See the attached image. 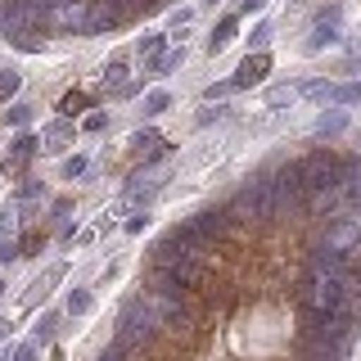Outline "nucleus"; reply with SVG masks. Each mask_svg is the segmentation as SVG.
<instances>
[{
    "instance_id": "nucleus-44",
    "label": "nucleus",
    "mask_w": 361,
    "mask_h": 361,
    "mask_svg": "<svg viewBox=\"0 0 361 361\" xmlns=\"http://www.w3.org/2000/svg\"><path fill=\"white\" fill-rule=\"evenodd\" d=\"M208 5H217V0H208Z\"/></svg>"
},
{
    "instance_id": "nucleus-5",
    "label": "nucleus",
    "mask_w": 361,
    "mask_h": 361,
    "mask_svg": "<svg viewBox=\"0 0 361 361\" xmlns=\"http://www.w3.org/2000/svg\"><path fill=\"white\" fill-rule=\"evenodd\" d=\"M298 167H302V180H307L312 199L343 190V185H338V154H334V149H312V154H302Z\"/></svg>"
},
{
    "instance_id": "nucleus-3",
    "label": "nucleus",
    "mask_w": 361,
    "mask_h": 361,
    "mask_svg": "<svg viewBox=\"0 0 361 361\" xmlns=\"http://www.w3.org/2000/svg\"><path fill=\"white\" fill-rule=\"evenodd\" d=\"M154 271L158 276H167V280H176L180 289H199L203 285V262L190 248H180L172 235H163V240H154Z\"/></svg>"
},
{
    "instance_id": "nucleus-37",
    "label": "nucleus",
    "mask_w": 361,
    "mask_h": 361,
    "mask_svg": "<svg viewBox=\"0 0 361 361\" xmlns=\"http://www.w3.org/2000/svg\"><path fill=\"white\" fill-rule=\"evenodd\" d=\"M267 0H240V14H262Z\"/></svg>"
},
{
    "instance_id": "nucleus-35",
    "label": "nucleus",
    "mask_w": 361,
    "mask_h": 361,
    "mask_svg": "<svg viewBox=\"0 0 361 361\" xmlns=\"http://www.w3.org/2000/svg\"><path fill=\"white\" fill-rule=\"evenodd\" d=\"M37 353H41L37 343H18V348H14V361H37Z\"/></svg>"
},
{
    "instance_id": "nucleus-8",
    "label": "nucleus",
    "mask_w": 361,
    "mask_h": 361,
    "mask_svg": "<svg viewBox=\"0 0 361 361\" xmlns=\"http://www.w3.org/2000/svg\"><path fill=\"white\" fill-rule=\"evenodd\" d=\"M122 23H131V14H127L122 0H90V9H86V37H104V32L122 27Z\"/></svg>"
},
{
    "instance_id": "nucleus-4",
    "label": "nucleus",
    "mask_w": 361,
    "mask_h": 361,
    "mask_svg": "<svg viewBox=\"0 0 361 361\" xmlns=\"http://www.w3.org/2000/svg\"><path fill=\"white\" fill-rule=\"evenodd\" d=\"M231 217L235 221H253V217H276V199H271V180H267V167L253 172L240 190L231 195Z\"/></svg>"
},
{
    "instance_id": "nucleus-22",
    "label": "nucleus",
    "mask_w": 361,
    "mask_h": 361,
    "mask_svg": "<svg viewBox=\"0 0 361 361\" xmlns=\"http://www.w3.org/2000/svg\"><path fill=\"white\" fill-rule=\"evenodd\" d=\"M90 104V95H86V90H68V95L59 99V118H77V113H82Z\"/></svg>"
},
{
    "instance_id": "nucleus-11",
    "label": "nucleus",
    "mask_w": 361,
    "mask_h": 361,
    "mask_svg": "<svg viewBox=\"0 0 361 361\" xmlns=\"http://www.w3.org/2000/svg\"><path fill=\"white\" fill-rule=\"evenodd\" d=\"M267 73H271V54H253L248 50V59L235 68V90H248V86H257V82H267Z\"/></svg>"
},
{
    "instance_id": "nucleus-10",
    "label": "nucleus",
    "mask_w": 361,
    "mask_h": 361,
    "mask_svg": "<svg viewBox=\"0 0 361 361\" xmlns=\"http://www.w3.org/2000/svg\"><path fill=\"white\" fill-rule=\"evenodd\" d=\"M86 9H90L86 0H59L50 32H86Z\"/></svg>"
},
{
    "instance_id": "nucleus-38",
    "label": "nucleus",
    "mask_w": 361,
    "mask_h": 361,
    "mask_svg": "<svg viewBox=\"0 0 361 361\" xmlns=\"http://www.w3.org/2000/svg\"><path fill=\"white\" fill-rule=\"evenodd\" d=\"M190 18H195V9H176V14H172V18H167V23H172V27H185V23H190Z\"/></svg>"
},
{
    "instance_id": "nucleus-41",
    "label": "nucleus",
    "mask_w": 361,
    "mask_h": 361,
    "mask_svg": "<svg viewBox=\"0 0 361 361\" xmlns=\"http://www.w3.org/2000/svg\"><path fill=\"white\" fill-rule=\"evenodd\" d=\"M353 280H357V285H361V253L353 257Z\"/></svg>"
},
{
    "instance_id": "nucleus-40",
    "label": "nucleus",
    "mask_w": 361,
    "mask_h": 361,
    "mask_svg": "<svg viewBox=\"0 0 361 361\" xmlns=\"http://www.w3.org/2000/svg\"><path fill=\"white\" fill-rule=\"evenodd\" d=\"M95 361H122V353H118V348H104V353H99Z\"/></svg>"
},
{
    "instance_id": "nucleus-6",
    "label": "nucleus",
    "mask_w": 361,
    "mask_h": 361,
    "mask_svg": "<svg viewBox=\"0 0 361 361\" xmlns=\"http://www.w3.org/2000/svg\"><path fill=\"white\" fill-rule=\"evenodd\" d=\"M321 244H330L338 248V253H357L361 248V217L357 212H334L330 221H325V231H321Z\"/></svg>"
},
{
    "instance_id": "nucleus-26",
    "label": "nucleus",
    "mask_w": 361,
    "mask_h": 361,
    "mask_svg": "<svg viewBox=\"0 0 361 361\" xmlns=\"http://www.w3.org/2000/svg\"><path fill=\"white\" fill-rule=\"evenodd\" d=\"M330 104H361V82H348V86H334Z\"/></svg>"
},
{
    "instance_id": "nucleus-43",
    "label": "nucleus",
    "mask_w": 361,
    "mask_h": 361,
    "mask_svg": "<svg viewBox=\"0 0 361 361\" xmlns=\"http://www.w3.org/2000/svg\"><path fill=\"white\" fill-rule=\"evenodd\" d=\"M0 5H14V0H0Z\"/></svg>"
},
{
    "instance_id": "nucleus-33",
    "label": "nucleus",
    "mask_w": 361,
    "mask_h": 361,
    "mask_svg": "<svg viewBox=\"0 0 361 361\" xmlns=\"http://www.w3.org/2000/svg\"><path fill=\"white\" fill-rule=\"evenodd\" d=\"M122 5H127V14L135 18V14H140V9H158V5H163V0H122Z\"/></svg>"
},
{
    "instance_id": "nucleus-34",
    "label": "nucleus",
    "mask_w": 361,
    "mask_h": 361,
    "mask_svg": "<svg viewBox=\"0 0 361 361\" xmlns=\"http://www.w3.org/2000/svg\"><path fill=\"white\" fill-rule=\"evenodd\" d=\"M221 113H226L221 104H217V109H212V104H208V109H203V113H199V118H195V122H199V127H212V122H217V118H221Z\"/></svg>"
},
{
    "instance_id": "nucleus-15",
    "label": "nucleus",
    "mask_w": 361,
    "mask_h": 361,
    "mask_svg": "<svg viewBox=\"0 0 361 361\" xmlns=\"http://www.w3.org/2000/svg\"><path fill=\"white\" fill-rule=\"evenodd\" d=\"M45 149H68V140H73V122L68 118H59V122H50V127H45Z\"/></svg>"
},
{
    "instance_id": "nucleus-18",
    "label": "nucleus",
    "mask_w": 361,
    "mask_h": 361,
    "mask_svg": "<svg viewBox=\"0 0 361 361\" xmlns=\"http://www.w3.org/2000/svg\"><path fill=\"white\" fill-rule=\"evenodd\" d=\"M32 118H37V109H32V104H23V99H14V104L5 109V122H9L14 131H27V127H32Z\"/></svg>"
},
{
    "instance_id": "nucleus-30",
    "label": "nucleus",
    "mask_w": 361,
    "mask_h": 361,
    "mask_svg": "<svg viewBox=\"0 0 361 361\" xmlns=\"http://www.w3.org/2000/svg\"><path fill=\"white\" fill-rule=\"evenodd\" d=\"M82 127H86L90 135H95V131H104V127H109V113H104V109H95V113H86V122H82Z\"/></svg>"
},
{
    "instance_id": "nucleus-36",
    "label": "nucleus",
    "mask_w": 361,
    "mask_h": 361,
    "mask_svg": "<svg viewBox=\"0 0 361 361\" xmlns=\"http://www.w3.org/2000/svg\"><path fill=\"white\" fill-rule=\"evenodd\" d=\"M41 195H45V190H41V180H27V185L18 190V199H41Z\"/></svg>"
},
{
    "instance_id": "nucleus-13",
    "label": "nucleus",
    "mask_w": 361,
    "mask_h": 361,
    "mask_svg": "<svg viewBox=\"0 0 361 361\" xmlns=\"http://www.w3.org/2000/svg\"><path fill=\"white\" fill-rule=\"evenodd\" d=\"M235 32H240V14H226L217 27H212V37H208V54H221L226 45L235 41Z\"/></svg>"
},
{
    "instance_id": "nucleus-39",
    "label": "nucleus",
    "mask_w": 361,
    "mask_h": 361,
    "mask_svg": "<svg viewBox=\"0 0 361 361\" xmlns=\"http://www.w3.org/2000/svg\"><path fill=\"white\" fill-rule=\"evenodd\" d=\"M131 95H140V82H127V86H118V99H131Z\"/></svg>"
},
{
    "instance_id": "nucleus-23",
    "label": "nucleus",
    "mask_w": 361,
    "mask_h": 361,
    "mask_svg": "<svg viewBox=\"0 0 361 361\" xmlns=\"http://www.w3.org/2000/svg\"><path fill=\"white\" fill-rule=\"evenodd\" d=\"M298 95H302V86H271V90H267V104L280 109V104H293Z\"/></svg>"
},
{
    "instance_id": "nucleus-9",
    "label": "nucleus",
    "mask_w": 361,
    "mask_h": 361,
    "mask_svg": "<svg viewBox=\"0 0 361 361\" xmlns=\"http://www.w3.org/2000/svg\"><path fill=\"white\" fill-rule=\"evenodd\" d=\"M185 221L195 226V231H199V235H203L208 244L226 240V235H231V226H235V217H231V208H226V203H212V208H199L195 217H185Z\"/></svg>"
},
{
    "instance_id": "nucleus-21",
    "label": "nucleus",
    "mask_w": 361,
    "mask_h": 361,
    "mask_svg": "<svg viewBox=\"0 0 361 361\" xmlns=\"http://www.w3.org/2000/svg\"><path fill=\"white\" fill-rule=\"evenodd\" d=\"M99 77H104V86H113V90H118V86H127V54H118V59H109V63H104V73H99Z\"/></svg>"
},
{
    "instance_id": "nucleus-1",
    "label": "nucleus",
    "mask_w": 361,
    "mask_h": 361,
    "mask_svg": "<svg viewBox=\"0 0 361 361\" xmlns=\"http://www.w3.org/2000/svg\"><path fill=\"white\" fill-rule=\"evenodd\" d=\"M267 180H271V199H276V217H312V190L302 180L298 158L293 163H271Z\"/></svg>"
},
{
    "instance_id": "nucleus-14",
    "label": "nucleus",
    "mask_w": 361,
    "mask_h": 361,
    "mask_svg": "<svg viewBox=\"0 0 361 361\" xmlns=\"http://www.w3.org/2000/svg\"><path fill=\"white\" fill-rule=\"evenodd\" d=\"M167 109H172V90H163V86H158V90H145V99H140V113H145V118H158V113H167Z\"/></svg>"
},
{
    "instance_id": "nucleus-12",
    "label": "nucleus",
    "mask_w": 361,
    "mask_h": 361,
    "mask_svg": "<svg viewBox=\"0 0 361 361\" xmlns=\"http://www.w3.org/2000/svg\"><path fill=\"white\" fill-rule=\"evenodd\" d=\"M37 149H45V140H41V135H32V131H18V140L9 145V158H5L0 167H5V172H23V163H27V158L37 154Z\"/></svg>"
},
{
    "instance_id": "nucleus-24",
    "label": "nucleus",
    "mask_w": 361,
    "mask_h": 361,
    "mask_svg": "<svg viewBox=\"0 0 361 361\" xmlns=\"http://www.w3.org/2000/svg\"><path fill=\"white\" fill-rule=\"evenodd\" d=\"M267 41H271V23H253V32H248V45H253V54H267Z\"/></svg>"
},
{
    "instance_id": "nucleus-25",
    "label": "nucleus",
    "mask_w": 361,
    "mask_h": 361,
    "mask_svg": "<svg viewBox=\"0 0 361 361\" xmlns=\"http://www.w3.org/2000/svg\"><path fill=\"white\" fill-rule=\"evenodd\" d=\"M63 312L68 316H86L90 312V293L86 289H73V293H68V302H63Z\"/></svg>"
},
{
    "instance_id": "nucleus-31",
    "label": "nucleus",
    "mask_w": 361,
    "mask_h": 361,
    "mask_svg": "<svg viewBox=\"0 0 361 361\" xmlns=\"http://www.w3.org/2000/svg\"><path fill=\"white\" fill-rule=\"evenodd\" d=\"M82 172H86V158H82V154L63 158V180H73V176H82Z\"/></svg>"
},
{
    "instance_id": "nucleus-27",
    "label": "nucleus",
    "mask_w": 361,
    "mask_h": 361,
    "mask_svg": "<svg viewBox=\"0 0 361 361\" xmlns=\"http://www.w3.org/2000/svg\"><path fill=\"white\" fill-rule=\"evenodd\" d=\"M235 90V82L231 77H226V82H212V86H203V99H208V104H217V99H226Z\"/></svg>"
},
{
    "instance_id": "nucleus-20",
    "label": "nucleus",
    "mask_w": 361,
    "mask_h": 361,
    "mask_svg": "<svg viewBox=\"0 0 361 361\" xmlns=\"http://www.w3.org/2000/svg\"><path fill=\"white\" fill-rule=\"evenodd\" d=\"M18 90H23V73L18 68H0V104H5V99H18Z\"/></svg>"
},
{
    "instance_id": "nucleus-42",
    "label": "nucleus",
    "mask_w": 361,
    "mask_h": 361,
    "mask_svg": "<svg viewBox=\"0 0 361 361\" xmlns=\"http://www.w3.org/2000/svg\"><path fill=\"white\" fill-rule=\"evenodd\" d=\"M0 293H5V276H0Z\"/></svg>"
},
{
    "instance_id": "nucleus-2",
    "label": "nucleus",
    "mask_w": 361,
    "mask_h": 361,
    "mask_svg": "<svg viewBox=\"0 0 361 361\" xmlns=\"http://www.w3.org/2000/svg\"><path fill=\"white\" fill-rule=\"evenodd\" d=\"M158 338V316L149 307V298H127L122 302V312H118V330H113V348L118 353H145Z\"/></svg>"
},
{
    "instance_id": "nucleus-29",
    "label": "nucleus",
    "mask_w": 361,
    "mask_h": 361,
    "mask_svg": "<svg viewBox=\"0 0 361 361\" xmlns=\"http://www.w3.org/2000/svg\"><path fill=\"white\" fill-rule=\"evenodd\" d=\"M18 257H23V244H18V240H0V267L18 262Z\"/></svg>"
},
{
    "instance_id": "nucleus-28",
    "label": "nucleus",
    "mask_w": 361,
    "mask_h": 361,
    "mask_svg": "<svg viewBox=\"0 0 361 361\" xmlns=\"http://www.w3.org/2000/svg\"><path fill=\"white\" fill-rule=\"evenodd\" d=\"M54 325H59V316H54V312H50V316H41L37 338H32V343H37V348H41V343H50V338H54Z\"/></svg>"
},
{
    "instance_id": "nucleus-17",
    "label": "nucleus",
    "mask_w": 361,
    "mask_h": 361,
    "mask_svg": "<svg viewBox=\"0 0 361 361\" xmlns=\"http://www.w3.org/2000/svg\"><path fill=\"white\" fill-rule=\"evenodd\" d=\"M131 149H135V154H145V158H154V154H163V135L145 127V131H135V135H131Z\"/></svg>"
},
{
    "instance_id": "nucleus-19",
    "label": "nucleus",
    "mask_w": 361,
    "mask_h": 361,
    "mask_svg": "<svg viewBox=\"0 0 361 361\" xmlns=\"http://www.w3.org/2000/svg\"><path fill=\"white\" fill-rule=\"evenodd\" d=\"M348 127V113L343 109H330V113H321V118H316V135H338Z\"/></svg>"
},
{
    "instance_id": "nucleus-16",
    "label": "nucleus",
    "mask_w": 361,
    "mask_h": 361,
    "mask_svg": "<svg viewBox=\"0 0 361 361\" xmlns=\"http://www.w3.org/2000/svg\"><path fill=\"white\" fill-rule=\"evenodd\" d=\"M163 45H167V32H145V37L135 41V54L149 63V59H158V54H163Z\"/></svg>"
},
{
    "instance_id": "nucleus-32",
    "label": "nucleus",
    "mask_w": 361,
    "mask_h": 361,
    "mask_svg": "<svg viewBox=\"0 0 361 361\" xmlns=\"http://www.w3.org/2000/svg\"><path fill=\"white\" fill-rule=\"evenodd\" d=\"M14 217H18L14 208H0V240H14V235H9L14 231Z\"/></svg>"
},
{
    "instance_id": "nucleus-7",
    "label": "nucleus",
    "mask_w": 361,
    "mask_h": 361,
    "mask_svg": "<svg viewBox=\"0 0 361 361\" xmlns=\"http://www.w3.org/2000/svg\"><path fill=\"white\" fill-rule=\"evenodd\" d=\"M338 23H343V5H325L321 14H316L302 50H307V54H321V50H330V45H338V41H343V37H338Z\"/></svg>"
}]
</instances>
